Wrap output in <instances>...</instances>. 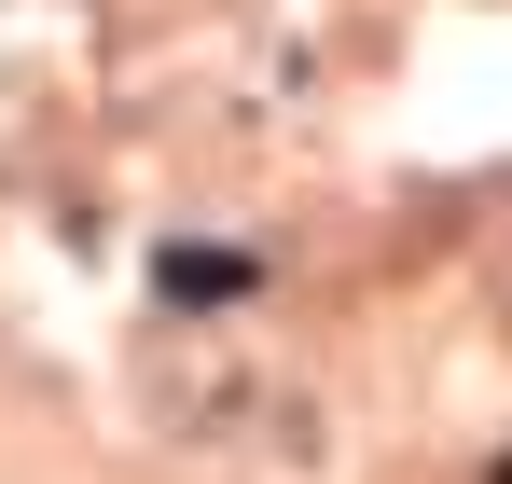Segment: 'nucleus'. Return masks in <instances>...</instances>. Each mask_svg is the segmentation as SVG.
I'll list each match as a JSON object with an SVG mask.
<instances>
[{"mask_svg": "<svg viewBox=\"0 0 512 484\" xmlns=\"http://www.w3.org/2000/svg\"><path fill=\"white\" fill-rule=\"evenodd\" d=\"M167 291H180V305H208V291H250V263H236V249H167Z\"/></svg>", "mask_w": 512, "mask_h": 484, "instance_id": "obj_1", "label": "nucleus"}, {"mask_svg": "<svg viewBox=\"0 0 512 484\" xmlns=\"http://www.w3.org/2000/svg\"><path fill=\"white\" fill-rule=\"evenodd\" d=\"M499 484H512V457H499Z\"/></svg>", "mask_w": 512, "mask_h": 484, "instance_id": "obj_2", "label": "nucleus"}]
</instances>
